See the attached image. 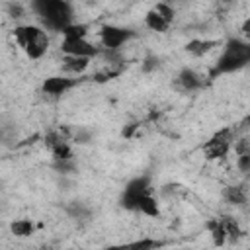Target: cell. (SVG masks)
<instances>
[{
	"mask_svg": "<svg viewBox=\"0 0 250 250\" xmlns=\"http://www.w3.org/2000/svg\"><path fill=\"white\" fill-rule=\"evenodd\" d=\"M119 205L127 211H135V213H141L145 217L158 219L160 217V205L152 193L150 176L141 174V176L131 178L121 191Z\"/></svg>",
	"mask_w": 250,
	"mask_h": 250,
	"instance_id": "obj_1",
	"label": "cell"
},
{
	"mask_svg": "<svg viewBox=\"0 0 250 250\" xmlns=\"http://www.w3.org/2000/svg\"><path fill=\"white\" fill-rule=\"evenodd\" d=\"M31 10L37 14V20L43 29L62 33L74 23V8L66 0H35Z\"/></svg>",
	"mask_w": 250,
	"mask_h": 250,
	"instance_id": "obj_2",
	"label": "cell"
},
{
	"mask_svg": "<svg viewBox=\"0 0 250 250\" xmlns=\"http://www.w3.org/2000/svg\"><path fill=\"white\" fill-rule=\"evenodd\" d=\"M250 64V41H244V39H238V37H230L219 59L215 61V66L211 70V76H217V74H230V72H236L244 66Z\"/></svg>",
	"mask_w": 250,
	"mask_h": 250,
	"instance_id": "obj_3",
	"label": "cell"
},
{
	"mask_svg": "<svg viewBox=\"0 0 250 250\" xmlns=\"http://www.w3.org/2000/svg\"><path fill=\"white\" fill-rule=\"evenodd\" d=\"M14 39L18 47L25 53V57L31 61L43 59L45 53L49 51V35H47V29H43L41 25H35V23L16 25Z\"/></svg>",
	"mask_w": 250,
	"mask_h": 250,
	"instance_id": "obj_4",
	"label": "cell"
},
{
	"mask_svg": "<svg viewBox=\"0 0 250 250\" xmlns=\"http://www.w3.org/2000/svg\"><path fill=\"white\" fill-rule=\"evenodd\" d=\"M232 146H234V133L230 127H225V129H219L217 133H213L201 145V152L207 160H223V158H227V154L230 152Z\"/></svg>",
	"mask_w": 250,
	"mask_h": 250,
	"instance_id": "obj_5",
	"label": "cell"
},
{
	"mask_svg": "<svg viewBox=\"0 0 250 250\" xmlns=\"http://www.w3.org/2000/svg\"><path fill=\"white\" fill-rule=\"evenodd\" d=\"M100 35V43L104 47L105 53H119V49L129 43L131 39L137 37V33L131 27H123V25H113V23H104L98 31Z\"/></svg>",
	"mask_w": 250,
	"mask_h": 250,
	"instance_id": "obj_6",
	"label": "cell"
},
{
	"mask_svg": "<svg viewBox=\"0 0 250 250\" xmlns=\"http://www.w3.org/2000/svg\"><path fill=\"white\" fill-rule=\"evenodd\" d=\"M174 8L166 2H158L154 4L146 14H145V25L150 29V31H156V33H166L174 21Z\"/></svg>",
	"mask_w": 250,
	"mask_h": 250,
	"instance_id": "obj_7",
	"label": "cell"
},
{
	"mask_svg": "<svg viewBox=\"0 0 250 250\" xmlns=\"http://www.w3.org/2000/svg\"><path fill=\"white\" fill-rule=\"evenodd\" d=\"M61 51L64 53V57H82L90 61L102 55V49L96 43L88 41V37H62Z\"/></svg>",
	"mask_w": 250,
	"mask_h": 250,
	"instance_id": "obj_8",
	"label": "cell"
},
{
	"mask_svg": "<svg viewBox=\"0 0 250 250\" xmlns=\"http://www.w3.org/2000/svg\"><path fill=\"white\" fill-rule=\"evenodd\" d=\"M82 82V78H70V76H47L41 84V90L43 94L47 96H53V98H59L62 94H66L68 90L76 88L78 84Z\"/></svg>",
	"mask_w": 250,
	"mask_h": 250,
	"instance_id": "obj_9",
	"label": "cell"
},
{
	"mask_svg": "<svg viewBox=\"0 0 250 250\" xmlns=\"http://www.w3.org/2000/svg\"><path fill=\"white\" fill-rule=\"evenodd\" d=\"M166 242L152 238V236H143L137 240H129V242H119V244H109L104 250H160Z\"/></svg>",
	"mask_w": 250,
	"mask_h": 250,
	"instance_id": "obj_10",
	"label": "cell"
},
{
	"mask_svg": "<svg viewBox=\"0 0 250 250\" xmlns=\"http://www.w3.org/2000/svg\"><path fill=\"white\" fill-rule=\"evenodd\" d=\"M176 84H178V88L184 90V92H195V90H201V88H203L205 80H203V76H201L199 72H195L193 68L184 66V68L178 72V76H176Z\"/></svg>",
	"mask_w": 250,
	"mask_h": 250,
	"instance_id": "obj_11",
	"label": "cell"
},
{
	"mask_svg": "<svg viewBox=\"0 0 250 250\" xmlns=\"http://www.w3.org/2000/svg\"><path fill=\"white\" fill-rule=\"evenodd\" d=\"M223 197L234 207H244L248 203V189L242 184H230L223 189Z\"/></svg>",
	"mask_w": 250,
	"mask_h": 250,
	"instance_id": "obj_12",
	"label": "cell"
},
{
	"mask_svg": "<svg viewBox=\"0 0 250 250\" xmlns=\"http://www.w3.org/2000/svg\"><path fill=\"white\" fill-rule=\"evenodd\" d=\"M205 227H207V232H209L211 242H213L215 248H221V246L227 244L229 236H227V230H225V225H223L221 219H209L205 223Z\"/></svg>",
	"mask_w": 250,
	"mask_h": 250,
	"instance_id": "obj_13",
	"label": "cell"
},
{
	"mask_svg": "<svg viewBox=\"0 0 250 250\" xmlns=\"http://www.w3.org/2000/svg\"><path fill=\"white\" fill-rule=\"evenodd\" d=\"M35 229H37V225H35L31 219H16V221L10 223V232H12L14 236H18V238H27V236H31V234L35 232Z\"/></svg>",
	"mask_w": 250,
	"mask_h": 250,
	"instance_id": "obj_14",
	"label": "cell"
},
{
	"mask_svg": "<svg viewBox=\"0 0 250 250\" xmlns=\"http://www.w3.org/2000/svg\"><path fill=\"white\" fill-rule=\"evenodd\" d=\"M217 45V41H209V39H191L186 43V51L193 57H203L207 55L213 47Z\"/></svg>",
	"mask_w": 250,
	"mask_h": 250,
	"instance_id": "obj_15",
	"label": "cell"
},
{
	"mask_svg": "<svg viewBox=\"0 0 250 250\" xmlns=\"http://www.w3.org/2000/svg\"><path fill=\"white\" fill-rule=\"evenodd\" d=\"M88 66H90V59H82V57H64L62 59V70L70 72V74H82Z\"/></svg>",
	"mask_w": 250,
	"mask_h": 250,
	"instance_id": "obj_16",
	"label": "cell"
},
{
	"mask_svg": "<svg viewBox=\"0 0 250 250\" xmlns=\"http://www.w3.org/2000/svg\"><path fill=\"white\" fill-rule=\"evenodd\" d=\"M66 215L72 217V219L86 221V219H90L92 211H90V207H88L86 203H82V201H70V203L66 205Z\"/></svg>",
	"mask_w": 250,
	"mask_h": 250,
	"instance_id": "obj_17",
	"label": "cell"
},
{
	"mask_svg": "<svg viewBox=\"0 0 250 250\" xmlns=\"http://www.w3.org/2000/svg\"><path fill=\"white\" fill-rule=\"evenodd\" d=\"M221 221H223V225H225V230H227L229 240L236 242V240H240V238H242V229H240V225H238L232 217H223Z\"/></svg>",
	"mask_w": 250,
	"mask_h": 250,
	"instance_id": "obj_18",
	"label": "cell"
},
{
	"mask_svg": "<svg viewBox=\"0 0 250 250\" xmlns=\"http://www.w3.org/2000/svg\"><path fill=\"white\" fill-rule=\"evenodd\" d=\"M88 29H90L88 23H76L74 21L70 27H66L62 31V37H86L88 35Z\"/></svg>",
	"mask_w": 250,
	"mask_h": 250,
	"instance_id": "obj_19",
	"label": "cell"
},
{
	"mask_svg": "<svg viewBox=\"0 0 250 250\" xmlns=\"http://www.w3.org/2000/svg\"><path fill=\"white\" fill-rule=\"evenodd\" d=\"M236 170L242 174H250V150L236 154Z\"/></svg>",
	"mask_w": 250,
	"mask_h": 250,
	"instance_id": "obj_20",
	"label": "cell"
},
{
	"mask_svg": "<svg viewBox=\"0 0 250 250\" xmlns=\"http://www.w3.org/2000/svg\"><path fill=\"white\" fill-rule=\"evenodd\" d=\"M158 66H160V59H158L156 55H146V57L143 59V64H141L143 72H152V70H156Z\"/></svg>",
	"mask_w": 250,
	"mask_h": 250,
	"instance_id": "obj_21",
	"label": "cell"
},
{
	"mask_svg": "<svg viewBox=\"0 0 250 250\" xmlns=\"http://www.w3.org/2000/svg\"><path fill=\"white\" fill-rule=\"evenodd\" d=\"M92 131L90 129H84V127H80L78 131H74L72 133V141L74 143H78V145H86V143H90L92 141Z\"/></svg>",
	"mask_w": 250,
	"mask_h": 250,
	"instance_id": "obj_22",
	"label": "cell"
},
{
	"mask_svg": "<svg viewBox=\"0 0 250 250\" xmlns=\"http://www.w3.org/2000/svg\"><path fill=\"white\" fill-rule=\"evenodd\" d=\"M6 12H8V16L20 20V18H23L25 8H23V4H20V2H8V4H6Z\"/></svg>",
	"mask_w": 250,
	"mask_h": 250,
	"instance_id": "obj_23",
	"label": "cell"
},
{
	"mask_svg": "<svg viewBox=\"0 0 250 250\" xmlns=\"http://www.w3.org/2000/svg\"><path fill=\"white\" fill-rule=\"evenodd\" d=\"M53 168L61 174H68L74 170V162L72 160H53Z\"/></svg>",
	"mask_w": 250,
	"mask_h": 250,
	"instance_id": "obj_24",
	"label": "cell"
},
{
	"mask_svg": "<svg viewBox=\"0 0 250 250\" xmlns=\"http://www.w3.org/2000/svg\"><path fill=\"white\" fill-rule=\"evenodd\" d=\"M240 29H242V33H244V35H250V16H248V18L242 21Z\"/></svg>",
	"mask_w": 250,
	"mask_h": 250,
	"instance_id": "obj_25",
	"label": "cell"
},
{
	"mask_svg": "<svg viewBox=\"0 0 250 250\" xmlns=\"http://www.w3.org/2000/svg\"><path fill=\"white\" fill-rule=\"evenodd\" d=\"M242 125H246V127H250V115H248V117L244 119V123H242Z\"/></svg>",
	"mask_w": 250,
	"mask_h": 250,
	"instance_id": "obj_26",
	"label": "cell"
},
{
	"mask_svg": "<svg viewBox=\"0 0 250 250\" xmlns=\"http://www.w3.org/2000/svg\"><path fill=\"white\" fill-rule=\"evenodd\" d=\"M248 102H250V94H248Z\"/></svg>",
	"mask_w": 250,
	"mask_h": 250,
	"instance_id": "obj_27",
	"label": "cell"
}]
</instances>
